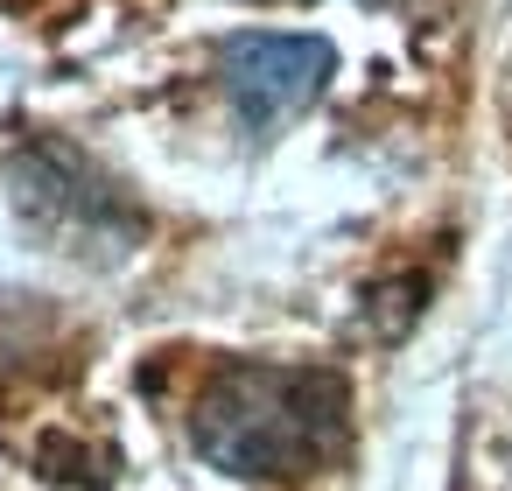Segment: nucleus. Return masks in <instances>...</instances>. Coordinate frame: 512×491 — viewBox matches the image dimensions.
I'll return each instance as SVG.
<instances>
[{"label":"nucleus","mask_w":512,"mask_h":491,"mask_svg":"<svg viewBox=\"0 0 512 491\" xmlns=\"http://www.w3.org/2000/svg\"><path fill=\"white\" fill-rule=\"evenodd\" d=\"M344 435V386L316 365H218L190 407V442L232 477L316 470Z\"/></svg>","instance_id":"obj_1"},{"label":"nucleus","mask_w":512,"mask_h":491,"mask_svg":"<svg viewBox=\"0 0 512 491\" xmlns=\"http://www.w3.org/2000/svg\"><path fill=\"white\" fill-rule=\"evenodd\" d=\"M337 57L323 36H232L218 50V78H225V99L246 127H281L295 120L302 106H316V92L330 85Z\"/></svg>","instance_id":"obj_2"}]
</instances>
